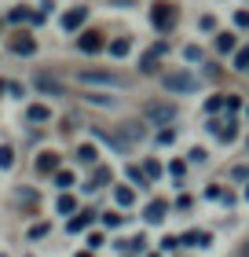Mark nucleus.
<instances>
[{"mask_svg":"<svg viewBox=\"0 0 249 257\" xmlns=\"http://www.w3.org/2000/svg\"><path fill=\"white\" fill-rule=\"evenodd\" d=\"M143 118L154 121V125H169V121L176 118V107H172V103H147V107H143Z\"/></svg>","mask_w":249,"mask_h":257,"instance_id":"f257e3e1","label":"nucleus"},{"mask_svg":"<svg viewBox=\"0 0 249 257\" xmlns=\"http://www.w3.org/2000/svg\"><path fill=\"white\" fill-rule=\"evenodd\" d=\"M165 88H169V92H194L198 77H191L187 70H176V74H165Z\"/></svg>","mask_w":249,"mask_h":257,"instance_id":"f03ea898","label":"nucleus"},{"mask_svg":"<svg viewBox=\"0 0 249 257\" xmlns=\"http://www.w3.org/2000/svg\"><path fill=\"white\" fill-rule=\"evenodd\" d=\"M150 19H154V26H158L161 33H169V30L176 26V11H172V4H154Z\"/></svg>","mask_w":249,"mask_h":257,"instance_id":"7ed1b4c3","label":"nucleus"},{"mask_svg":"<svg viewBox=\"0 0 249 257\" xmlns=\"http://www.w3.org/2000/svg\"><path fill=\"white\" fill-rule=\"evenodd\" d=\"M77 48H81V52H99V48H103V33H96V30L81 33V37H77Z\"/></svg>","mask_w":249,"mask_h":257,"instance_id":"20e7f679","label":"nucleus"},{"mask_svg":"<svg viewBox=\"0 0 249 257\" xmlns=\"http://www.w3.org/2000/svg\"><path fill=\"white\" fill-rule=\"evenodd\" d=\"M85 19H88V8H70L66 15H63V30H77Z\"/></svg>","mask_w":249,"mask_h":257,"instance_id":"39448f33","label":"nucleus"},{"mask_svg":"<svg viewBox=\"0 0 249 257\" xmlns=\"http://www.w3.org/2000/svg\"><path fill=\"white\" fill-rule=\"evenodd\" d=\"M81 81H88V85H125V77L117 74H81Z\"/></svg>","mask_w":249,"mask_h":257,"instance_id":"423d86ee","label":"nucleus"},{"mask_svg":"<svg viewBox=\"0 0 249 257\" xmlns=\"http://www.w3.org/2000/svg\"><path fill=\"white\" fill-rule=\"evenodd\" d=\"M55 169H59V155L55 151H44L37 158V173H55Z\"/></svg>","mask_w":249,"mask_h":257,"instance_id":"0eeeda50","label":"nucleus"},{"mask_svg":"<svg viewBox=\"0 0 249 257\" xmlns=\"http://www.w3.org/2000/svg\"><path fill=\"white\" fill-rule=\"evenodd\" d=\"M11 52H15V55H33V52H37V41H33V37H15Z\"/></svg>","mask_w":249,"mask_h":257,"instance_id":"6e6552de","label":"nucleus"},{"mask_svg":"<svg viewBox=\"0 0 249 257\" xmlns=\"http://www.w3.org/2000/svg\"><path fill=\"white\" fill-rule=\"evenodd\" d=\"M165 209H169V202H161V198H158V202H150V206H147V220H150V224H161V220H165Z\"/></svg>","mask_w":249,"mask_h":257,"instance_id":"1a4fd4ad","label":"nucleus"},{"mask_svg":"<svg viewBox=\"0 0 249 257\" xmlns=\"http://www.w3.org/2000/svg\"><path fill=\"white\" fill-rule=\"evenodd\" d=\"M37 88H44V92H55V96H63V85H59L55 77H48V74H41V77H37Z\"/></svg>","mask_w":249,"mask_h":257,"instance_id":"9d476101","label":"nucleus"},{"mask_svg":"<svg viewBox=\"0 0 249 257\" xmlns=\"http://www.w3.org/2000/svg\"><path fill=\"white\" fill-rule=\"evenodd\" d=\"M183 242L187 246H209V231H187Z\"/></svg>","mask_w":249,"mask_h":257,"instance_id":"9b49d317","label":"nucleus"},{"mask_svg":"<svg viewBox=\"0 0 249 257\" xmlns=\"http://www.w3.org/2000/svg\"><path fill=\"white\" fill-rule=\"evenodd\" d=\"M92 224V217L88 213H81V217H70V231H85Z\"/></svg>","mask_w":249,"mask_h":257,"instance_id":"f8f14e48","label":"nucleus"},{"mask_svg":"<svg viewBox=\"0 0 249 257\" xmlns=\"http://www.w3.org/2000/svg\"><path fill=\"white\" fill-rule=\"evenodd\" d=\"M106 180H110V169H106V166H99V169H96V177H92V184H88V188H103Z\"/></svg>","mask_w":249,"mask_h":257,"instance_id":"ddd939ff","label":"nucleus"},{"mask_svg":"<svg viewBox=\"0 0 249 257\" xmlns=\"http://www.w3.org/2000/svg\"><path fill=\"white\" fill-rule=\"evenodd\" d=\"M114 198H117V202H121V206H132L136 191H132V188H117V191H114Z\"/></svg>","mask_w":249,"mask_h":257,"instance_id":"4468645a","label":"nucleus"},{"mask_svg":"<svg viewBox=\"0 0 249 257\" xmlns=\"http://www.w3.org/2000/svg\"><path fill=\"white\" fill-rule=\"evenodd\" d=\"M15 166V151L11 147H0V169H11Z\"/></svg>","mask_w":249,"mask_h":257,"instance_id":"2eb2a0df","label":"nucleus"},{"mask_svg":"<svg viewBox=\"0 0 249 257\" xmlns=\"http://www.w3.org/2000/svg\"><path fill=\"white\" fill-rule=\"evenodd\" d=\"M77 158L85 162V166H92V162H96V147H92V144H85V147L77 151Z\"/></svg>","mask_w":249,"mask_h":257,"instance_id":"dca6fc26","label":"nucleus"},{"mask_svg":"<svg viewBox=\"0 0 249 257\" xmlns=\"http://www.w3.org/2000/svg\"><path fill=\"white\" fill-rule=\"evenodd\" d=\"M48 118H52L48 107H30V121H48Z\"/></svg>","mask_w":249,"mask_h":257,"instance_id":"f3484780","label":"nucleus"},{"mask_svg":"<svg viewBox=\"0 0 249 257\" xmlns=\"http://www.w3.org/2000/svg\"><path fill=\"white\" fill-rule=\"evenodd\" d=\"M128 48H132L128 41H114V44H110V55H117V59H121V55H128Z\"/></svg>","mask_w":249,"mask_h":257,"instance_id":"a211bd4d","label":"nucleus"},{"mask_svg":"<svg viewBox=\"0 0 249 257\" xmlns=\"http://www.w3.org/2000/svg\"><path fill=\"white\" fill-rule=\"evenodd\" d=\"M216 48H220V52H231V48H234V37H231V33H220V37H216Z\"/></svg>","mask_w":249,"mask_h":257,"instance_id":"6ab92c4d","label":"nucleus"},{"mask_svg":"<svg viewBox=\"0 0 249 257\" xmlns=\"http://www.w3.org/2000/svg\"><path fill=\"white\" fill-rule=\"evenodd\" d=\"M212 128H216L220 140H234V125H231V121H227V125H212Z\"/></svg>","mask_w":249,"mask_h":257,"instance_id":"aec40b11","label":"nucleus"},{"mask_svg":"<svg viewBox=\"0 0 249 257\" xmlns=\"http://www.w3.org/2000/svg\"><path fill=\"white\" fill-rule=\"evenodd\" d=\"M74 209H77V202H74L70 195H63V198H59V213H74Z\"/></svg>","mask_w":249,"mask_h":257,"instance_id":"412c9836","label":"nucleus"},{"mask_svg":"<svg viewBox=\"0 0 249 257\" xmlns=\"http://www.w3.org/2000/svg\"><path fill=\"white\" fill-rule=\"evenodd\" d=\"M55 184H59V188H70V184H74V173L59 169V173H55Z\"/></svg>","mask_w":249,"mask_h":257,"instance_id":"4be33fe9","label":"nucleus"},{"mask_svg":"<svg viewBox=\"0 0 249 257\" xmlns=\"http://www.w3.org/2000/svg\"><path fill=\"white\" fill-rule=\"evenodd\" d=\"M234 70H249V48L234 55Z\"/></svg>","mask_w":249,"mask_h":257,"instance_id":"5701e85b","label":"nucleus"},{"mask_svg":"<svg viewBox=\"0 0 249 257\" xmlns=\"http://www.w3.org/2000/svg\"><path fill=\"white\" fill-rule=\"evenodd\" d=\"M158 173H161L158 162H147V166H143V177H147V180H150V177H158Z\"/></svg>","mask_w":249,"mask_h":257,"instance_id":"b1692460","label":"nucleus"},{"mask_svg":"<svg viewBox=\"0 0 249 257\" xmlns=\"http://www.w3.org/2000/svg\"><path fill=\"white\" fill-rule=\"evenodd\" d=\"M30 235H33V239H41V235H48V224H33V228H30Z\"/></svg>","mask_w":249,"mask_h":257,"instance_id":"393cba45","label":"nucleus"},{"mask_svg":"<svg viewBox=\"0 0 249 257\" xmlns=\"http://www.w3.org/2000/svg\"><path fill=\"white\" fill-rule=\"evenodd\" d=\"M103 224H106V228H117V224H121V217H117V213H106Z\"/></svg>","mask_w":249,"mask_h":257,"instance_id":"a878e982","label":"nucleus"},{"mask_svg":"<svg viewBox=\"0 0 249 257\" xmlns=\"http://www.w3.org/2000/svg\"><path fill=\"white\" fill-rule=\"evenodd\" d=\"M234 22H238V26H249V11H238V15H234Z\"/></svg>","mask_w":249,"mask_h":257,"instance_id":"bb28decb","label":"nucleus"},{"mask_svg":"<svg viewBox=\"0 0 249 257\" xmlns=\"http://www.w3.org/2000/svg\"><path fill=\"white\" fill-rule=\"evenodd\" d=\"M234 177H238V180H249V169H245V166H238V169H234Z\"/></svg>","mask_w":249,"mask_h":257,"instance_id":"cd10ccee","label":"nucleus"},{"mask_svg":"<svg viewBox=\"0 0 249 257\" xmlns=\"http://www.w3.org/2000/svg\"><path fill=\"white\" fill-rule=\"evenodd\" d=\"M238 257H249V242H245V246H242V250H238Z\"/></svg>","mask_w":249,"mask_h":257,"instance_id":"c85d7f7f","label":"nucleus"},{"mask_svg":"<svg viewBox=\"0 0 249 257\" xmlns=\"http://www.w3.org/2000/svg\"><path fill=\"white\" fill-rule=\"evenodd\" d=\"M77 257H92V250H77Z\"/></svg>","mask_w":249,"mask_h":257,"instance_id":"c756f323","label":"nucleus"},{"mask_svg":"<svg viewBox=\"0 0 249 257\" xmlns=\"http://www.w3.org/2000/svg\"><path fill=\"white\" fill-rule=\"evenodd\" d=\"M0 92H4V81H0Z\"/></svg>","mask_w":249,"mask_h":257,"instance_id":"7c9ffc66","label":"nucleus"},{"mask_svg":"<svg viewBox=\"0 0 249 257\" xmlns=\"http://www.w3.org/2000/svg\"><path fill=\"white\" fill-rule=\"evenodd\" d=\"M245 198H249V188H245Z\"/></svg>","mask_w":249,"mask_h":257,"instance_id":"2f4dec72","label":"nucleus"},{"mask_svg":"<svg viewBox=\"0 0 249 257\" xmlns=\"http://www.w3.org/2000/svg\"><path fill=\"white\" fill-rule=\"evenodd\" d=\"M245 114H249V110H245Z\"/></svg>","mask_w":249,"mask_h":257,"instance_id":"473e14b6","label":"nucleus"}]
</instances>
